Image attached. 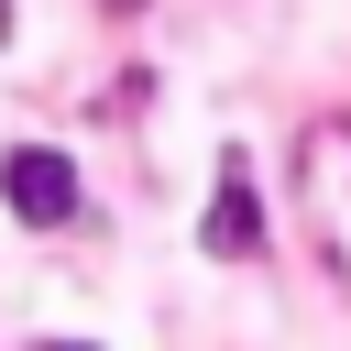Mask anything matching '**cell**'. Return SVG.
I'll use <instances>...</instances> for the list:
<instances>
[{"mask_svg": "<svg viewBox=\"0 0 351 351\" xmlns=\"http://www.w3.org/2000/svg\"><path fill=\"white\" fill-rule=\"evenodd\" d=\"M0 197H11V219L66 230V219H77V165H66L55 143H11V154H0Z\"/></svg>", "mask_w": 351, "mask_h": 351, "instance_id": "obj_1", "label": "cell"}, {"mask_svg": "<svg viewBox=\"0 0 351 351\" xmlns=\"http://www.w3.org/2000/svg\"><path fill=\"white\" fill-rule=\"evenodd\" d=\"M44 351H88V340H44Z\"/></svg>", "mask_w": 351, "mask_h": 351, "instance_id": "obj_3", "label": "cell"}, {"mask_svg": "<svg viewBox=\"0 0 351 351\" xmlns=\"http://www.w3.org/2000/svg\"><path fill=\"white\" fill-rule=\"evenodd\" d=\"M0 33H11V0H0Z\"/></svg>", "mask_w": 351, "mask_h": 351, "instance_id": "obj_4", "label": "cell"}, {"mask_svg": "<svg viewBox=\"0 0 351 351\" xmlns=\"http://www.w3.org/2000/svg\"><path fill=\"white\" fill-rule=\"evenodd\" d=\"M197 241H208L219 263H252V252H263V208H252V165H241V154H219V197H208Z\"/></svg>", "mask_w": 351, "mask_h": 351, "instance_id": "obj_2", "label": "cell"}]
</instances>
